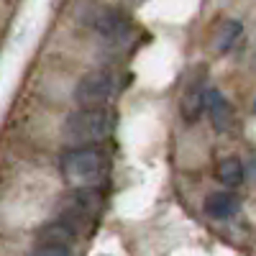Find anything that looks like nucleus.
I'll use <instances>...</instances> for the list:
<instances>
[{
  "mask_svg": "<svg viewBox=\"0 0 256 256\" xmlns=\"http://www.w3.org/2000/svg\"><path fill=\"white\" fill-rule=\"evenodd\" d=\"M59 169L72 187H100L110 174V156L98 144L74 146L62 154Z\"/></svg>",
  "mask_w": 256,
  "mask_h": 256,
  "instance_id": "nucleus-1",
  "label": "nucleus"
},
{
  "mask_svg": "<svg viewBox=\"0 0 256 256\" xmlns=\"http://www.w3.org/2000/svg\"><path fill=\"white\" fill-rule=\"evenodd\" d=\"M118 116L113 108H77L62 123V134L77 146L100 144L116 131Z\"/></svg>",
  "mask_w": 256,
  "mask_h": 256,
  "instance_id": "nucleus-2",
  "label": "nucleus"
},
{
  "mask_svg": "<svg viewBox=\"0 0 256 256\" xmlns=\"http://www.w3.org/2000/svg\"><path fill=\"white\" fill-rule=\"evenodd\" d=\"M126 90V77L118 72H90L74 88L77 108H108V105Z\"/></svg>",
  "mask_w": 256,
  "mask_h": 256,
  "instance_id": "nucleus-3",
  "label": "nucleus"
},
{
  "mask_svg": "<svg viewBox=\"0 0 256 256\" xmlns=\"http://www.w3.org/2000/svg\"><path fill=\"white\" fill-rule=\"evenodd\" d=\"M100 208H102L100 187H77L72 195L62 202L59 220L70 233H74L80 228H88L100 216Z\"/></svg>",
  "mask_w": 256,
  "mask_h": 256,
  "instance_id": "nucleus-4",
  "label": "nucleus"
},
{
  "mask_svg": "<svg viewBox=\"0 0 256 256\" xmlns=\"http://www.w3.org/2000/svg\"><path fill=\"white\" fill-rule=\"evenodd\" d=\"M205 216L212 218V220H230L236 212L241 210V200L238 195H233V192H210V195L205 198Z\"/></svg>",
  "mask_w": 256,
  "mask_h": 256,
  "instance_id": "nucleus-5",
  "label": "nucleus"
},
{
  "mask_svg": "<svg viewBox=\"0 0 256 256\" xmlns=\"http://www.w3.org/2000/svg\"><path fill=\"white\" fill-rule=\"evenodd\" d=\"M95 31L110 41H123L131 36V24L118 13V10H102L95 18Z\"/></svg>",
  "mask_w": 256,
  "mask_h": 256,
  "instance_id": "nucleus-6",
  "label": "nucleus"
},
{
  "mask_svg": "<svg viewBox=\"0 0 256 256\" xmlns=\"http://www.w3.org/2000/svg\"><path fill=\"white\" fill-rule=\"evenodd\" d=\"M205 110H208L212 126H216L218 131H226V128L230 126V105H228V100L218 90H208V95H205Z\"/></svg>",
  "mask_w": 256,
  "mask_h": 256,
  "instance_id": "nucleus-7",
  "label": "nucleus"
},
{
  "mask_svg": "<svg viewBox=\"0 0 256 256\" xmlns=\"http://www.w3.org/2000/svg\"><path fill=\"white\" fill-rule=\"evenodd\" d=\"M205 95H208V90L202 88L200 82H192L190 88L184 90L182 105H180L184 120H198V118H200V113L205 110Z\"/></svg>",
  "mask_w": 256,
  "mask_h": 256,
  "instance_id": "nucleus-8",
  "label": "nucleus"
},
{
  "mask_svg": "<svg viewBox=\"0 0 256 256\" xmlns=\"http://www.w3.org/2000/svg\"><path fill=\"white\" fill-rule=\"evenodd\" d=\"M244 177H246V169L238 156H226L218 162V180L226 187H238L244 182Z\"/></svg>",
  "mask_w": 256,
  "mask_h": 256,
  "instance_id": "nucleus-9",
  "label": "nucleus"
},
{
  "mask_svg": "<svg viewBox=\"0 0 256 256\" xmlns=\"http://www.w3.org/2000/svg\"><path fill=\"white\" fill-rule=\"evenodd\" d=\"M241 31H244L241 20H226V24L220 26V31H218V38H216L218 52H228L233 44H236V38L241 36Z\"/></svg>",
  "mask_w": 256,
  "mask_h": 256,
  "instance_id": "nucleus-10",
  "label": "nucleus"
},
{
  "mask_svg": "<svg viewBox=\"0 0 256 256\" xmlns=\"http://www.w3.org/2000/svg\"><path fill=\"white\" fill-rule=\"evenodd\" d=\"M28 256H72V248L62 241H41Z\"/></svg>",
  "mask_w": 256,
  "mask_h": 256,
  "instance_id": "nucleus-11",
  "label": "nucleus"
},
{
  "mask_svg": "<svg viewBox=\"0 0 256 256\" xmlns=\"http://www.w3.org/2000/svg\"><path fill=\"white\" fill-rule=\"evenodd\" d=\"M131 3H146V0H131Z\"/></svg>",
  "mask_w": 256,
  "mask_h": 256,
  "instance_id": "nucleus-12",
  "label": "nucleus"
},
{
  "mask_svg": "<svg viewBox=\"0 0 256 256\" xmlns=\"http://www.w3.org/2000/svg\"><path fill=\"white\" fill-rule=\"evenodd\" d=\"M254 110H256V105H254Z\"/></svg>",
  "mask_w": 256,
  "mask_h": 256,
  "instance_id": "nucleus-13",
  "label": "nucleus"
}]
</instances>
